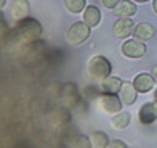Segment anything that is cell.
Returning <instances> with one entry per match:
<instances>
[{
	"mask_svg": "<svg viewBox=\"0 0 157 148\" xmlns=\"http://www.w3.org/2000/svg\"><path fill=\"white\" fill-rule=\"evenodd\" d=\"M15 32L18 34V37L21 40L34 44V42H39V39L42 37V24L35 18L27 16L24 19L18 21V27Z\"/></svg>",
	"mask_w": 157,
	"mask_h": 148,
	"instance_id": "1",
	"label": "cell"
},
{
	"mask_svg": "<svg viewBox=\"0 0 157 148\" xmlns=\"http://www.w3.org/2000/svg\"><path fill=\"white\" fill-rule=\"evenodd\" d=\"M112 71V66H111V61L103 55H96V56H91L88 60V65H87V73L90 77H93L95 81H103L104 77H109Z\"/></svg>",
	"mask_w": 157,
	"mask_h": 148,
	"instance_id": "2",
	"label": "cell"
},
{
	"mask_svg": "<svg viewBox=\"0 0 157 148\" xmlns=\"http://www.w3.org/2000/svg\"><path fill=\"white\" fill-rule=\"evenodd\" d=\"M90 31H91V27L88 24H85L83 21H77V23H74L69 27V31L66 34L67 44H71V45L83 44V42L90 37Z\"/></svg>",
	"mask_w": 157,
	"mask_h": 148,
	"instance_id": "3",
	"label": "cell"
},
{
	"mask_svg": "<svg viewBox=\"0 0 157 148\" xmlns=\"http://www.w3.org/2000/svg\"><path fill=\"white\" fill-rule=\"evenodd\" d=\"M122 100L116 94H101L98 97V106L106 114H117L122 111Z\"/></svg>",
	"mask_w": 157,
	"mask_h": 148,
	"instance_id": "4",
	"label": "cell"
},
{
	"mask_svg": "<svg viewBox=\"0 0 157 148\" xmlns=\"http://www.w3.org/2000/svg\"><path fill=\"white\" fill-rule=\"evenodd\" d=\"M61 102L66 105L69 108H75L78 102H80V92H78V89L74 82H66L64 86L61 87Z\"/></svg>",
	"mask_w": 157,
	"mask_h": 148,
	"instance_id": "5",
	"label": "cell"
},
{
	"mask_svg": "<svg viewBox=\"0 0 157 148\" xmlns=\"http://www.w3.org/2000/svg\"><path fill=\"white\" fill-rule=\"evenodd\" d=\"M146 44L138 39H128L122 44V53L127 58H141L146 55Z\"/></svg>",
	"mask_w": 157,
	"mask_h": 148,
	"instance_id": "6",
	"label": "cell"
},
{
	"mask_svg": "<svg viewBox=\"0 0 157 148\" xmlns=\"http://www.w3.org/2000/svg\"><path fill=\"white\" fill-rule=\"evenodd\" d=\"M133 29H135V24L132 18H119L112 24V34L117 39H127L130 34H133Z\"/></svg>",
	"mask_w": 157,
	"mask_h": 148,
	"instance_id": "7",
	"label": "cell"
},
{
	"mask_svg": "<svg viewBox=\"0 0 157 148\" xmlns=\"http://www.w3.org/2000/svg\"><path fill=\"white\" fill-rule=\"evenodd\" d=\"M133 86L138 94H147L151 92L155 86V77L149 73H140L133 81Z\"/></svg>",
	"mask_w": 157,
	"mask_h": 148,
	"instance_id": "8",
	"label": "cell"
},
{
	"mask_svg": "<svg viewBox=\"0 0 157 148\" xmlns=\"http://www.w3.org/2000/svg\"><path fill=\"white\" fill-rule=\"evenodd\" d=\"M136 3L132 2V0H120V2L112 8V13L119 18H133L136 15Z\"/></svg>",
	"mask_w": 157,
	"mask_h": 148,
	"instance_id": "9",
	"label": "cell"
},
{
	"mask_svg": "<svg viewBox=\"0 0 157 148\" xmlns=\"http://www.w3.org/2000/svg\"><path fill=\"white\" fill-rule=\"evenodd\" d=\"M11 16L15 21H21L29 15V2L27 0H13L10 6Z\"/></svg>",
	"mask_w": 157,
	"mask_h": 148,
	"instance_id": "10",
	"label": "cell"
},
{
	"mask_svg": "<svg viewBox=\"0 0 157 148\" xmlns=\"http://www.w3.org/2000/svg\"><path fill=\"white\" fill-rule=\"evenodd\" d=\"M155 29L152 24L149 23H140V24H135V29H133V36L135 39H138L141 42H147L154 37Z\"/></svg>",
	"mask_w": 157,
	"mask_h": 148,
	"instance_id": "11",
	"label": "cell"
},
{
	"mask_svg": "<svg viewBox=\"0 0 157 148\" xmlns=\"http://www.w3.org/2000/svg\"><path fill=\"white\" fill-rule=\"evenodd\" d=\"M122 81L120 77H116V76H109V77H104L99 84V89H101L103 94H117L120 92V87H122Z\"/></svg>",
	"mask_w": 157,
	"mask_h": 148,
	"instance_id": "12",
	"label": "cell"
},
{
	"mask_svg": "<svg viewBox=\"0 0 157 148\" xmlns=\"http://www.w3.org/2000/svg\"><path fill=\"white\" fill-rule=\"evenodd\" d=\"M138 119L141 124H152L155 119H157V113H155V108H154V103H144L143 106L140 108L138 111Z\"/></svg>",
	"mask_w": 157,
	"mask_h": 148,
	"instance_id": "13",
	"label": "cell"
},
{
	"mask_svg": "<svg viewBox=\"0 0 157 148\" xmlns=\"http://www.w3.org/2000/svg\"><path fill=\"white\" fill-rule=\"evenodd\" d=\"M136 89H135L133 82H124L122 87H120V100H122L124 105H133L135 102H136Z\"/></svg>",
	"mask_w": 157,
	"mask_h": 148,
	"instance_id": "14",
	"label": "cell"
},
{
	"mask_svg": "<svg viewBox=\"0 0 157 148\" xmlns=\"http://www.w3.org/2000/svg\"><path fill=\"white\" fill-rule=\"evenodd\" d=\"M101 21V11L96 5H88L83 10V23L88 24L90 27H96Z\"/></svg>",
	"mask_w": 157,
	"mask_h": 148,
	"instance_id": "15",
	"label": "cell"
},
{
	"mask_svg": "<svg viewBox=\"0 0 157 148\" xmlns=\"http://www.w3.org/2000/svg\"><path fill=\"white\" fill-rule=\"evenodd\" d=\"M132 121V114L128 111H120L117 114H112L111 118V126L116 130H124L128 127V124Z\"/></svg>",
	"mask_w": 157,
	"mask_h": 148,
	"instance_id": "16",
	"label": "cell"
},
{
	"mask_svg": "<svg viewBox=\"0 0 157 148\" xmlns=\"http://www.w3.org/2000/svg\"><path fill=\"white\" fill-rule=\"evenodd\" d=\"M90 142L93 148H108V143L111 142L108 134H104L101 130H95L93 134L90 135Z\"/></svg>",
	"mask_w": 157,
	"mask_h": 148,
	"instance_id": "17",
	"label": "cell"
},
{
	"mask_svg": "<svg viewBox=\"0 0 157 148\" xmlns=\"http://www.w3.org/2000/svg\"><path fill=\"white\" fill-rule=\"evenodd\" d=\"M64 6L69 13L78 15L87 8V0H64Z\"/></svg>",
	"mask_w": 157,
	"mask_h": 148,
	"instance_id": "18",
	"label": "cell"
},
{
	"mask_svg": "<svg viewBox=\"0 0 157 148\" xmlns=\"http://www.w3.org/2000/svg\"><path fill=\"white\" fill-rule=\"evenodd\" d=\"M71 148H93L90 142V137L87 135H78L71 142Z\"/></svg>",
	"mask_w": 157,
	"mask_h": 148,
	"instance_id": "19",
	"label": "cell"
},
{
	"mask_svg": "<svg viewBox=\"0 0 157 148\" xmlns=\"http://www.w3.org/2000/svg\"><path fill=\"white\" fill-rule=\"evenodd\" d=\"M108 148H127V145H125V142H122V140L114 138L108 143Z\"/></svg>",
	"mask_w": 157,
	"mask_h": 148,
	"instance_id": "20",
	"label": "cell"
},
{
	"mask_svg": "<svg viewBox=\"0 0 157 148\" xmlns=\"http://www.w3.org/2000/svg\"><path fill=\"white\" fill-rule=\"evenodd\" d=\"M101 2H103V5L106 6V8H114V6H116L119 2H120V0H101Z\"/></svg>",
	"mask_w": 157,
	"mask_h": 148,
	"instance_id": "21",
	"label": "cell"
},
{
	"mask_svg": "<svg viewBox=\"0 0 157 148\" xmlns=\"http://www.w3.org/2000/svg\"><path fill=\"white\" fill-rule=\"evenodd\" d=\"M152 76H154L155 79H157V65H155V66L152 68Z\"/></svg>",
	"mask_w": 157,
	"mask_h": 148,
	"instance_id": "22",
	"label": "cell"
},
{
	"mask_svg": "<svg viewBox=\"0 0 157 148\" xmlns=\"http://www.w3.org/2000/svg\"><path fill=\"white\" fill-rule=\"evenodd\" d=\"M152 8H154V11L157 13V0H152Z\"/></svg>",
	"mask_w": 157,
	"mask_h": 148,
	"instance_id": "23",
	"label": "cell"
},
{
	"mask_svg": "<svg viewBox=\"0 0 157 148\" xmlns=\"http://www.w3.org/2000/svg\"><path fill=\"white\" fill-rule=\"evenodd\" d=\"M133 2H136V3H144V2H147V0H133Z\"/></svg>",
	"mask_w": 157,
	"mask_h": 148,
	"instance_id": "24",
	"label": "cell"
},
{
	"mask_svg": "<svg viewBox=\"0 0 157 148\" xmlns=\"http://www.w3.org/2000/svg\"><path fill=\"white\" fill-rule=\"evenodd\" d=\"M3 5H5V0H0V8H3Z\"/></svg>",
	"mask_w": 157,
	"mask_h": 148,
	"instance_id": "25",
	"label": "cell"
},
{
	"mask_svg": "<svg viewBox=\"0 0 157 148\" xmlns=\"http://www.w3.org/2000/svg\"><path fill=\"white\" fill-rule=\"evenodd\" d=\"M154 108H155V113H157V100L154 102Z\"/></svg>",
	"mask_w": 157,
	"mask_h": 148,
	"instance_id": "26",
	"label": "cell"
},
{
	"mask_svg": "<svg viewBox=\"0 0 157 148\" xmlns=\"http://www.w3.org/2000/svg\"><path fill=\"white\" fill-rule=\"evenodd\" d=\"M154 98H155V100H157V90H155V92H154Z\"/></svg>",
	"mask_w": 157,
	"mask_h": 148,
	"instance_id": "27",
	"label": "cell"
}]
</instances>
